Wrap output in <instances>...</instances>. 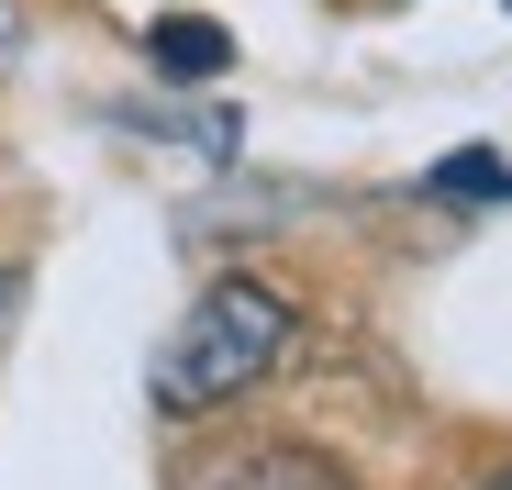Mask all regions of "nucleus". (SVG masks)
I'll use <instances>...</instances> for the list:
<instances>
[{
  "label": "nucleus",
  "mask_w": 512,
  "mask_h": 490,
  "mask_svg": "<svg viewBox=\"0 0 512 490\" xmlns=\"http://www.w3.org/2000/svg\"><path fill=\"white\" fill-rule=\"evenodd\" d=\"M423 190L457 201V212H490V201H512V156H501V145H457V156L423 168Z\"/></svg>",
  "instance_id": "4"
},
{
  "label": "nucleus",
  "mask_w": 512,
  "mask_h": 490,
  "mask_svg": "<svg viewBox=\"0 0 512 490\" xmlns=\"http://www.w3.org/2000/svg\"><path fill=\"white\" fill-rule=\"evenodd\" d=\"M12 56H23V0H0V78H12Z\"/></svg>",
  "instance_id": "5"
},
{
  "label": "nucleus",
  "mask_w": 512,
  "mask_h": 490,
  "mask_svg": "<svg viewBox=\"0 0 512 490\" xmlns=\"http://www.w3.org/2000/svg\"><path fill=\"white\" fill-rule=\"evenodd\" d=\"M290 346H301V312H290V290L279 279H212L190 312H179V335L156 346V413H223V401H245L256 379H279L290 368Z\"/></svg>",
  "instance_id": "1"
},
{
  "label": "nucleus",
  "mask_w": 512,
  "mask_h": 490,
  "mask_svg": "<svg viewBox=\"0 0 512 490\" xmlns=\"http://www.w3.org/2000/svg\"><path fill=\"white\" fill-rule=\"evenodd\" d=\"M212 490H357V479L334 468V457H312V446H245Z\"/></svg>",
  "instance_id": "3"
},
{
  "label": "nucleus",
  "mask_w": 512,
  "mask_h": 490,
  "mask_svg": "<svg viewBox=\"0 0 512 490\" xmlns=\"http://www.w3.org/2000/svg\"><path fill=\"white\" fill-rule=\"evenodd\" d=\"M145 56H156V78H223L234 67V34L212 12H156L145 23Z\"/></svg>",
  "instance_id": "2"
}]
</instances>
